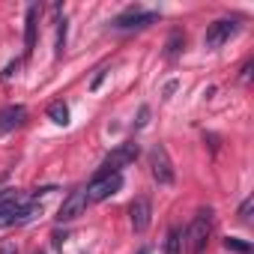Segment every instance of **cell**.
Returning a JSON list of instances; mask_svg holds the SVG:
<instances>
[{
	"mask_svg": "<svg viewBox=\"0 0 254 254\" xmlns=\"http://www.w3.org/2000/svg\"><path fill=\"white\" fill-rule=\"evenodd\" d=\"M224 248H227V251H236V254H248V251H251V242L236 239V236H227V239H224Z\"/></svg>",
	"mask_w": 254,
	"mask_h": 254,
	"instance_id": "16",
	"label": "cell"
},
{
	"mask_svg": "<svg viewBox=\"0 0 254 254\" xmlns=\"http://www.w3.org/2000/svg\"><path fill=\"white\" fill-rule=\"evenodd\" d=\"M48 117H51L57 126H66V123H69V108H66V102H51V105H48Z\"/></svg>",
	"mask_w": 254,
	"mask_h": 254,
	"instance_id": "14",
	"label": "cell"
},
{
	"mask_svg": "<svg viewBox=\"0 0 254 254\" xmlns=\"http://www.w3.org/2000/svg\"><path fill=\"white\" fill-rule=\"evenodd\" d=\"M168 51H165V57L168 60H174V57H180V51L186 48V36H183V30H174L171 36H168V45H165Z\"/></svg>",
	"mask_w": 254,
	"mask_h": 254,
	"instance_id": "13",
	"label": "cell"
},
{
	"mask_svg": "<svg viewBox=\"0 0 254 254\" xmlns=\"http://www.w3.org/2000/svg\"><path fill=\"white\" fill-rule=\"evenodd\" d=\"M0 254H18V248L12 242H3V245H0Z\"/></svg>",
	"mask_w": 254,
	"mask_h": 254,
	"instance_id": "22",
	"label": "cell"
},
{
	"mask_svg": "<svg viewBox=\"0 0 254 254\" xmlns=\"http://www.w3.org/2000/svg\"><path fill=\"white\" fill-rule=\"evenodd\" d=\"M239 33V24L236 21H230V18H221V21H212L209 24V30H206V36H203V45L212 51V48H221L224 42H230V36H236Z\"/></svg>",
	"mask_w": 254,
	"mask_h": 254,
	"instance_id": "7",
	"label": "cell"
},
{
	"mask_svg": "<svg viewBox=\"0 0 254 254\" xmlns=\"http://www.w3.org/2000/svg\"><path fill=\"white\" fill-rule=\"evenodd\" d=\"M251 206H254V200H251V197H245V200H242V206H239V221H245V224L251 221Z\"/></svg>",
	"mask_w": 254,
	"mask_h": 254,
	"instance_id": "17",
	"label": "cell"
},
{
	"mask_svg": "<svg viewBox=\"0 0 254 254\" xmlns=\"http://www.w3.org/2000/svg\"><path fill=\"white\" fill-rule=\"evenodd\" d=\"M66 33H69V21H66V18H60V21H57V42H54V57H63V51H66Z\"/></svg>",
	"mask_w": 254,
	"mask_h": 254,
	"instance_id": "15",
	"label": "cell"
},
{
	"mask_svg": "<svg viewBox=\"0 0 254 254\" xmlns=\"http://www.w3.org/2000/svg\"><path fill=\"white\" fill-rule=\"evenodd\" d=\"M156 21H159V12L141 9V6H129L126 12H120V15L111 21V27H114V30H141V27H150V24H156Z\"/></svg>",
	"mask_w": 254,
	"mask_h": 254,
	"instance_id": "3",
	"label": "cell"
},
{
	"mask_svg": "<svg viewBox=\"0 0 254 254\" xmlns=\"http://www.w3.org/2000/svg\"><path fill=\"white\" fill-rule=\"evenodd\" d=\"M84 209H87V189H75V191H69V197L60 203L57 221H75L78 215H84Z\"/></svg>",
	"mask_w": 254,
	"mask_h": 254,
	"instance_id": "8",
	"label": "cell"
},
{
	"mask_svg": "<svg viewBox=\"0 0 254 254\" xmlns=\"http://www.w3.org/2000/svg\"><path fill=\"white\" fill-rule=\"evenodd\" d=\"M183 248H186V230L171 227L168 239H165V254H183Z\"/></svg>",
	"mask_w": 254,
	"mask_h": 254,
	"instance_id": "12",
	"label": "cell"
},
{
	"mask_svg": "<svg viewBox=\"0 0 254 254\" xmlns=\"http://www.w3.org/2000/svg\"><path fill=\"white\" fill-rule=\"evenodd\" d=\"M138 254H150V248H141V251H138Z\"/></svg>",
	"mask_w": 254,
	"mask_h": 254,
	"instance_id": "24",
	"label": "cell"
},
{
	"mask_svg": "<svg viewBox=\"0 0 254 254\" xmlns=\"http://www.w3.org/2000/svg\"><path fill=\"white\" fill-rule=\"evenodd\" d=\"M209 233H212V209H200V212L191 218L189 230H186V245H189V251H191V254H203V248H206V242H209Z\"/></svg>",
	"mask_w": 254,
	"mask_h": 254,
	"instance_id": "2",
	"label": "cell"
},
{
	"mask_svg": "<svg viewBox=\"0 0 254 254\" xmlns=\"http://www.w3.org/2000/svg\"><path fill=\"white\" fill-rule=\"evenodd\" d=\"M36 215H42V206L30 200L18 189H3L0 191V227H12V224H27Z\"/></svg>",
	"mask_w": 254,
	"mask_h": 254,
	"instance_id": "1",
	"label": "cell"
},
{
	"mask_svg": "<svg viewBox=\"0 0 254 254\" xmlns=\"http://www.w3.org/2000/svg\"><path fill=\"white\" fill-rule=\"evenodd\" d=\"M174 90H177V81H168V84H165V96H171Z\"/></svg>",
	"mask_w": 254,
	"mask_h": 254,
	"instance_id": "23",
	"label": "cell"
},
{
	"mask_svg": "<svg viewBox=\"0 0 254 254\" xmlns=\"http://www.w3.org/2000/svg\"><path fill=\"white\" fill-rule=\"evenodd\" d=\"M123 189V174H96L87 186V203H102Z\"/></svg>",
	"mask_w": 254,
	"mask_h": 254,
	"instance_id": "4",
	"label": "cell"
},
{
	"mask_svg": "<svg viewBox=\"0 0 254 254\" xmlns=\"http://www.w3.org/2000/svg\"><path fill=\"white\" fill-rule=\"evenodd\" d=\"M251 72H254V63L248 60V63L242 66V75H239V81H245V84H248V81H251Z\"/></svg>",
	"mask_w": 254,
	"mask_h": 254,
	"instance_id": "21",
	"label": "cell"
},
{
	"mask_svg": "<svg viewBox=\"0 0 254 254\" xmlns=\"http://www.w3.org/2000/svg\"><path fill=\"white\" fill-rule=\"evenodd\" d=\"M150 174L156 177L159 186H171V183L177 180V171H174V162H171L165 144H156V147L150 150Z\"/></svg>",
	"mask_w": 254,
	"mask_h": 254,
	"instance_id": "5",
	"label": "cell"
},
{
	"mask_svg": "<svg viewBox=\"0 0 254 254\" xmlns=\"http://www.w3.org/2000/svg\"><path fill=\"white\" fill-rule=\"evenodd\" d=\"M147 123H150V108L144 105V108L138 111V120H135V126H138V129H144V126H147Z\"/></svg>",
	"mask_w": 254,
	"mask_h": 254,
	"instance_id": "19",
	"label": "cell"
},
{
	"mask_svg": "<svg viewBox=\"0 0 254 254\" xmlns=\"http://www.w3.org/2000/svg\"><path fill=\"white\" fill-rule=\"evenodd\" d=\"M105 78H108V66H102V69H99V72H96V75H93V81H90V90H99V87H102V81H105Z\"/></svg>",
	"mask_w": 254,
	"mask_h": 254,
	"instance_id": "18",
	"label": "cell"
},
{
	"mask_svg": "<svg viewBox=\"0 0 254 254\" xmlns=\"http://www.w3.org/2000/svg\"><path fill=\"white\" fill-rule=\"evenodd\" d=\"M129 221H132V230L135 233H144L153 221V203L150 197H135L132 206H129Z\"/></svg>",
	"mask_w": 254,
	"mask_h": 254,
	"instance_id": "9",
	"label": "cell"
},
{
	"mask_svg": "<svg viewBox=\"0 0 254 254\" xmlns=\"http://www.w3.org/2000/svg\"><path fill=\"white\" fill-rule=\"evenodd\" d=\"M18 69H21V60H12V63L3 69V78H12V75H18Z\"/></svg>",
	"mask_w": 254,
	"mask_h": 254,
	"instance_id": "20",
	"label": "cell"
},
{
	"mask_svg": "<svg viewBox=\"0 0 254 254\" xmlns=\"http://www.w3.org/2000/svg\"><path fill=\"white\" fill-rule=\"evenodd\" d=\"M36 30H39V3L27 6V21H24V54L36 48Z\"/></svg>",
	"mask_w": 254,
	"mask_h": 254,
	"instance_id": "11",
	"label": "cell"
},
{
	"mask_svg": "<svg viewBox=\"0 0 254 254\" xmlns=\"http://www.w3.org/2000/svg\"><path fill=\"white\" fill-rule=\"evenodd\" d=\"M24 120H27V108L24 105H6V108H0V135L15 132L18 126H24Z\"/></svg>",
	"mask_w": 254,
	"mask_h": 254,
	"instance_id": "10",
	"label": "cell"
},
{
	"mask_svg": "<svg viewBox=\"0 0 254 254\" xmlns=\"http://www.w3.org/2000/svg\"><path fill=\"white\" fill-rule=\"evenodd\" d=\"M138 153H141V147H138L135 141L120 144L117 150H111V153L105 156V162H102V171H99V174H120L123 168H129V165L138 159Z\"/></svg>",
	"mask_w": 254,
	"mask_h": 254,
	"instance_id": "6",
	"label": "cell"
}]
</instances>
